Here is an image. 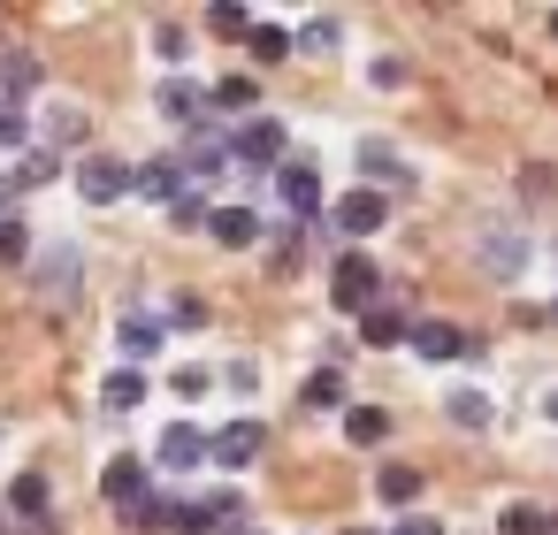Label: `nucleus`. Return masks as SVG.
I'll return each instance as SVG.
<instances>
[{
    "mask_svg": "<svg viewBox=\"0 0 558 535\" xmlns=\"http://www.w3.org/2000/svg\"><path fill=\"white\" fill-rule=\"evenodd\" d=\"M329 306H344V314L383 306V268H375L367 253H344V260L329 268Z\"/></svg>",
    "mask_w": 558,
    "mask_h": 535,
    "instance_id": "1",
    "label": "nucleus"
},
{
    "mask_svg": "<svg viewBox=\"0 0 558 535\" xmlns=\"http://www.w3.org/2000/svg\"><path fill=\"white\" fill-rule=\"evenodd\" d=\"M260 451H268V421H253V413H238L230 428H215V436H207V459H215V466H230V474L260 466Z\"/></svg>",
    "mask_w": 558,
    "mask_h": 535,
    "instance_id": "2",
    "label": "nucleus"
},
{
    "mask_svg": "<svg viewBox=\"0 0 558 535\" xmlns=\"http://www.w3.org/2000/svg\"><path fill=\"white\" fill-rule=\"evenodd\" d=\"M222 146H230V161H245V169H276V161H283V123H276V115H245Z\"/></svg>",
    "mask_w": 558,
    "mask_h": 535,
    "instance_id": "3",
    "label": "nucleus"
},
{
    "mask_svg": "<svg viewBox=\"0 0 558 535\" xmlns=\"http://www.w3.org/2000/svg\"><path fill=\"white\" fill-rule=\"evenodd\" d=\"M77 192H85L93 207L131 199V161H116V154H85V161H77Z\"/></svg>",
    "mask_w": 558,
    "mask_h": 535,
    "instance_id": "4",
    "label": "nucleus"
},
{
    "mask_svg": "<svg viewBox=\"0 0 558 535\" xmlns=\"http://www.w3.org/2000/svg\"><path fill=\"white\" fill-rule=\"evenodd\" d=\"M238 520H245V497H238V489H207V497L184 504V527H177V535H230Z\"/></svg>",
    "mask_w": 558,
    "mask_h": 535,
    "instance_id": "5",
    "label": "nucleus"
},
{
    "mask_svg": "<svg viewBox=\"0 0 558 535\" xmlns=\"http://www.w3.org/2000/svg\"><path fill=\"white\" fill-rule=\"evenodd\" d=\"M276 192L299 222H322V169L314 161H276Z\"/></svg>",
    "mask_w": 558,
    "mask_h": 535,
    "instance_id": "6",
    "label": "nucleus"
},
{
    "mask_svg": "<svg viewBox=\"0 0 558 535\" xmlns=\"http://www.w3.org/2000/svg\"><path fill=\"white\" fill-rule=\"evenodd\" d=\"M100 497H108L116 512L146 504V497H154V474H146V459H131V451H123V459H108V466H100Z\"/></svg>",
    "mask_w": 558,
    "mask_h": 535,
    "instance_id": "7",
    "label": "nucleus"
},
{
    "mask_svg": "<svg viewBox=\"0 0 558 535\" xmlns=\"http://www.w3.org/2000/svg\"><path fill=\"white\" fill-rule=\"evenodd\" d=\"M131 192H138V199H154V207H169V199H184L192 184H184L177 154H154V161H138V169H131Z\"/></svg>",
    "mask_w": 558,
    "mask_h": 535,
    "instance_id": "8",
    "label": "nucleus"
},
{
    "mask_svg": "<svg viewBox=\"0 0 558 535\" xmlns=\"http://www.w3.org/2000/svg\"><path fill=\"white\" fill-rule=\"evenodd\" d=\"M329 222H337L344 238H375V230L390 222V199H383V192H344V199L329 207Z\"/></svg>",
    "mask_w": 558,
    "mask_h": 535,
    "instance_id": "9",
    "label": "nucleus"
},
{
    "mask_svg": "<svg viewBox=\"0 0 558 535\" xmlns=\"http://www.w3.org/2000/svg\"><path fill=\"white\" fill-rule=\"evenodd\" d=\"M154 459H161L169 474H192V466H207V428H192V421H169V428H161V443H154Z\"/></svg>",
    "mask_w": 558,
    "mask_h": 535,
    "instance_id": "10",
    "label": "nucleus"
},
{
    "mask_svg": "<svg viewBox=\"0 0 558 535\" xmlns=\"http://www.w3.org/2000/svg\"><path fill=\"white\" fill-rule=\"evenodd\" d=\"M207 230H215V245H230V253H245V245H260V238H268V222H260L253 207H215V215H207Z\"/></svg>",
    "mask_w": 558,
    "mask_h": 535,
    "instance_id": "11",
    "label": "nucleus"
},
{
    "mask_svg": "<svg viewBox=\"0 0 558 535\" xmlns=\"http://www.w3.org/2000/svg\"><path fill=\"white\" fill-rule=\"evenodd\" d=\"M161 337H169V329H161L154 314H123V329H116V352H123V367H146V360L161 352Z\"/></svg>",
    "mask_w": 558,
    "mask_h": 535,
    "instance_id": "12",
    "label": "nucleus"
},
{
    "mask_svg": "<svg viewBox=\"0 0 558 535\" xmlns=\"http://www.w3.org/2000/svg\"><path fill=\"white\" fill-rule=\"evenodd\" d=\"M405 344H413L421 360H459V352H474V344H466V329H451V321H413V329H405Z\"/></svg>",
    "mask_w": 558,
    "mask_h": 535,
    "instance_id": "13",
    "label": "nucleus"
},
{
    "mask_svg": "<svg viewBox=\"0 0 558 535\" xmlns=\"http://www.w3.org/2000/svg\"><path fill=\"white\" fill-rule=\"evenodd\" d=\"M154 108H161L169 123H199V108H207V93H199L192 77H169V85L154 93Z\"/></svg>",
    "mask_w": 558,
    "mask_h": 535,
    "instance_id": "14",
    "label": "nucleus"
},
{
    "mask_svg": "<svg viewBox=\"0 0 558 535\" xmlns=\"http://www.w3.org/2000/svg\"><path fill=\"white\" fill-rule=\"evenodd\" d=\"M405 329H413V321H405L398 306H367V314H360V344H375V352L405 344Z\"/></svg>",
    "mask_w": 558,
    "mask_h": 535,
    "instance_id": "15",
    "label": "nucleus"
},
{
    "mask_svg": "<svg viewBox=\"0 0 558 535\" xmlns=\"http://www.w3.org/2000/svg\"><path fill=\"white\" fill-rule=\"evenodd\" d=\"M360 177H367L360 192H375V184H405V161H398L383 138H367V146H360Z\"/></svg>",
    "mask_w": 558,
    "mask_h": 535,
    "instance_id": "16",
    "label": "nucleus"
},
{
    "mask_svg": "<svg viewBox=\"0 0 558 535\" xmlns=\"http://www.w3.org/2000/svg\"><path fill=\"white\" fill-rule=\"evenodd\" d=\"M100 405H108V413H131V405H146V367H116V375L100 382Z\"/></svg>",
    "mask_w": 558,
    "mask_h": 535,
    "instance_id": "17",
    "label": "nucleus"
},
{
    "mask_svg": "<svg viewBox=\"0 0 558 535\" xmlns=\"http://www.w3.org/2000/svg\"><path fill=\"white\" fill-rule=\"evenodd\" d=\"M9 512L32 520V527H47V474H16L9 482Z\"/></svg>",
    "mask_w": 558,
    "mask_h": 535,
    "instance_id": "18",
    "label": "nucleus"
},
{
    "mask_svg": "<svg viewBox=\"0 0 558 535\" xmlns=\"http://www.w3.org/2000/svg\"><path fill=\"white\" fill-rule=\"evenodd\" d=\"M131 527H154V535H177L184 527V497H146V504H131Z\"/></svg>",
    "mask_w": 558,
    "mask_h": 535,
    "instance_id": "19",
    "label": "nucleus"
},
{
    "mask_svg": "<svg viewBox=\"0 0 558 535\" xmlns=\"http://www.w3.org/2000/svg\"><path fill=\"white\" fill-rule=\"evenodd\" d=\"M253 100H260V85H253V77H222V85L207 93V108H215V115H238V123L253 115Z\"/></svg>",
    "mask_w": 558,
    "mask_h": 535,
    "instance_id": "20",
    "label": "nucleus"
},
{
    "mask_svg": "<svg viewBox=\"0 0 558 535\" xmlns=\"http://www.w3.org/2000/svg\"><path fill=\"white\" fill-rule=\"evenodd\" d=\"M344 436L367 451V443H383L390 436V405H344Z\"/></svg>",
    "mask_w": 558,
    "mask_h": 535,
    "instance_id": "21",
    "label": "nucleus"
},
{
    "mask_svg": "<svg viewBox=\"0 0 558 535\" xmlns=\"http://www.w3.org/2000/svg\"><path fill=\"white\" fill-rule=\"evenodd\" d=\"M39 291H47V299H70V291H77V253H70V245L39 260Z\"/></svg>",
    "mask_w": 558,
    "mask_h": 535,
    "instance_id": "22",
    "label": "nucleus"
},
{
    "mask_svg": "<svg viewBox=\"0 0 558 535\" xmlns=\"http://www.w3.org/2000/svg\"><path fill=\"white\" fill-rule=\"evenodd\" d=\"M375 497L383 504H421V466H383L375 474Z\"/></svg>",
    "mask_w": 558,
    "mask_h": 535,
    "instance_id": "23",
    "label": "nucleus"
},
{
    "mask_svg": "<svg viewBox=\"0 0 558 535\" xmlns=\"http://www.w3.org/2000/svg\"><path fill=\"white\" fill-rule=\"evenodd\" d=\"M54 169H62V161H54L47 146H32V154L16 161V177H9V192H39V184H54Z\"/></svg>",
    "mask_w": 558,
    "mask_h": 535,
    "instance_id": "24",
    "label": "nucleus"
},
{
    "mask_svg": "<svg viewBox=\"0 0 558 535\" xmlns=\"http://www.w3.org/2000/svg\"><path fill=\"white\" fill-rule=\"evenodd\" d=\"M299 398H306L314 413H337V405H344V375H337V367H322V375H306V390H299Z\"/></svg>",
    "mask_w": 558,
    "mask_h": 535,
    "instance_id": "25",
    "label": "nucleus"
},
{
    "mask_svg": "<svg viewBox=\"0 0 558 535\" xmlns=\"http://www.w3.org/2000/svg\"><path fill=\"white\" fill-rule=\"evenodd\" d=\"M245 47H253V62H283V54H291V32H283V24H253Z\"/></svg>",
    "mask_w": 558,
    "mask_h": 535,
    "instance_id": "26",
    "label": "nucleus"
},
{
    "mask_svg": "<svg viewBox=\"0 0 558 535\" xmlns=\"http://www.w3.org/2000/svg\"><path fill=\"white\" fill-rule=\"evenodd\" d=\"M444 413H451L459 428H489V398H482V390H451V398H444Z\"/></svg>",
    "mask_w": 558,
    "mask_h": 535,
    "instance_id": "27",
    "label": "nucleus"
},
{
    "mask_svg": "<svg viewBox=\"0 0 558 535\" xmlns=\"http://www.w3.org/2000/svg\"><path fill=\"white\" fill-rule=\"evenodd\" d=\"M32 260V230L16 215H0V268H24Z\"/></svg>",
    "mask_w": 558,
    "mask_h": 535,
    "instance_id": "28",
    "label": "nucleus"
},
{
    "mask_svg": "<svg viewBox=\"0 0 558 535\" xmlns=\"http://www.w3.org/2000/svg\"><path fill=\"white\" fill-rule=\"evenodd\" d=\"M207 32H215V39H245V32H253V16L238 9V0H215V9H207Z\"/></svg>",
    "mask_w": 558,
    "mask_h": 535,
    "instance_id": "29",
    "label": "nucleus"
},
{
    "mask_svg": "<svg viewBox=\"0 0 558 535\" xmlns=\"http://www.w3.org/2000/svg\"><path fill=\"white\" fill-rule=\"evenodd\" d=\"M337 32H344L337 16H314L306 32H291V47H306V54H337Z\"/></svg>",
    "mask_w": 558,
    "mask_h": 535,
    "instance_id": "30",
    "label": "nucleus"
},
{
    "mask_svg": "<svg viewBox=\"0 0 558 535\" xmlns=\"http://www.w3.org/2000/svg\"><path fill=\"white\" fill-rule=\"evenodd\" d=\"M207 215H215V207H207V192H184V199H169V222H177V230H207Z\"/></svg>",
    "mask_w": 558,
    "mask_h": 535,
    "instance_id": "31",
    "label": "nucleus"
},
{
    "mask_svg": "<svg viewBox=\"0 0 558 535\" xmlns=\"http://www.w3.org/2000/svg\"><path fill=\"white\" fill-rule=\"evenodd\" d=\"M154 54H161V62L177 70V62L192 54V32H184V24H161V32H154Z\"/></svg>",
    "mask_w": 558,
    "mask_h": 535,
    "instance_id": "32",
    "label": "nucleus"
},
{
    "mask_svg": "<svg viewBox=\"0 0 558 535\" xmlns=\"http://www.w3.org/2000/svg\"><path fill=\"white\" fill-rule=\"evenodd\" d=\"M497 535H543V512L535 504H505L497 512Z\"/></svg>",
    "mask_w": 558,
    "mask_h": 535,
    "instance_id": "33",
    "label": "nucleus"
},
{
    "mask_svg": "<svg viewBox=\"0 0 558 535\" xmlns=\"http://www.w3.org/2000/svg\"><path fill=\"white\" fill-rule=\"evenodd\" d=\"M47 131H54V138H77V131H85V115H77V108H54V115H47Z\"/></svg>",
    "mask_w": 558,
    "mask_h": 535,
    "instance_id": "34",
    "label": "nucleus"
},
{
    "mask_svg": "<svg viewBox=\"0 0 558 535\" xmlns=\"http://www.w3.org/2000/svg\"><path fill=\"white\" fill-rule=\"evenodd\" d=\"M390 535H444V520H428V512H405Z\"/></svg>",
    "mask_w": 558,
    "mask_h": 535,
    "instance_id": "35",
    "label": "nucleus"
},
{
    "mask_svg": "<svg viewBox=\"0 0 558 535\" xmlns=\"http://www.w3.org/2000/svg\"><path fill=\"white\" fill-rule=\"evenodd\" d=\"M0 146H24V108H0Z\"/></svg>",
    "mask_w": 558,
    "mask_h": 535,
    "instance_id": "36",
    "label": "nucleus"
},
{
    "mask_svg": "<svg viewBox=\"0 0 558 535\" xmlns=\"http://www.w3.org/2000/svg\"><path fill=\"white\" fill-rule=\"evenodd\" d=\"M207 390V367H177V398H199Z\"/></svg>",
    "mask_w": 558,
    "mask_h": 535,
    "instance_id": "37",
    "label": "nucleus"
},
{
    "mask_svg": "<svg viewBox=\"0 0 558 535\" xmlns=\"http://www.w3.org/2000/svg\"><path fill=\"white\" fill-rule=\"evenodd\" d=\"M543 413H550V421H558V390H550V398H543Z\"/></svg>",
    "mask_w": 558,
    "mask_h": 535,
    "instance_id": "38",
    "label": "nucleus"
},
{
    "mask_svg": "<svg viewBox=\"0 0 558 535\" xmlns=\"http://www.w3.org/2000/svg\"><path fill=\"white\" fill-rule=\"evenodd\" d=\"M550 39H558V9H550Z\"/></svg>",
    "mask_w": 558,
    "mask_h": 535,
    "instance_id": "39",
    "label": "nucleus"
},
{
    "mask_svg": "<svg viewBox=\"0 0 558 535\" xmlns=\"http://www.w3.org/2000/svg\"><path fill=\"white\" fill-rule=\"evenodd\" d=\"M550 314H558V306H550Z\"/></svg>",
    "mask_w": 558,
    "mask_h": 535,
    "instance_id": "40",
    "label": "nucleus"
}]
</instances>
